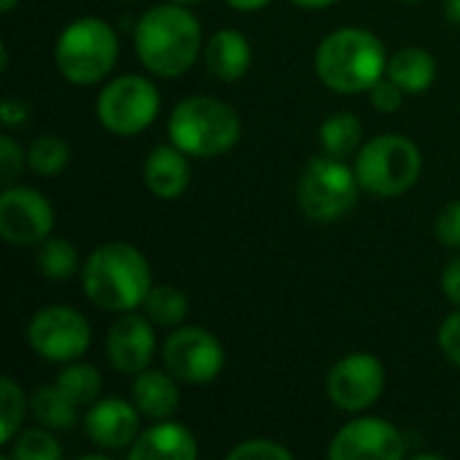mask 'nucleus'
Here are the masks:
<instances>
[{
	"label": "nucleus",
	"mask_w": 460,
	"mask_h": 460,
	"mask_svg": "<svg viewBox=\"0 0 460 460\" xmlns=\"http://www.w3.org/2000/svg\"><path fill=\"white\" fill-rule=\"evenodd\" d=\"M84 294L108 313H132L143 307L151 291V270L146 256L121 240L97 245L81 270Z\"/></svg>",
	"instance_id": "f257e3e1"
},
{
	"label": "nucleus",
	"mask_w": 460,
	"mask_h": 460,
	"mask_svg": "<svg viewBox=\"0 0 460 460\" xmlns=\"http://www.w3.org/2000/svg\"><path fill=\"white\" fill-rule=\"evenodd\" d=\"M199 43L202 30L197 16L178 3L154 5L140 16L135 30V49L140 62L162 78L186 73L199 54Z\"/></svg>",
	"instance_id": "f03ea898"
},
{
	"label": "nucleus",
	"mask_w": 460,
	"mask_h": 460,
	"mask_svg": "<svg viewBox=\"0 0 460 460\" xmlns=\"http://www.w3.org/2000/svg\"><path fill=\"white\" fill-rule=\"evenodd\" d=\"M388 59L377 35L361 27H342L326 35L315 51L318 78L342 94L369 92L385 73Z\"/></svg>",
	"instance_id": "7ed1b4c3"
},
{
	"label": "nucleus",
	"mask_w": 460,
	"mask_h": 460,
	"mask_svg": "<svg viewBox=\"0 0 460 460\" xmlns=\"http://www.w3.org/2000/svg\"><path fill=\"white\" fill-rule=\"evenodd\" d=\"M167 132L172 146H178L186 156L208 159L234 148L243 127L232 105L208 94H197L172 108Z\"/></svg>",
	"instance_id": "20e7f679"
},
{
	"label": "nucleus",
	"mask_w": 460,
	"mask_h": 460,
	"mask_svg": "<svg viewBox=\"0 0 460 460\" xmlns=\"http://www.w3.org/2000/svg\"><path fill=\"white\" fill-rule=\"evenodd\" d=\"M119 57V38L111 24L94 16L70 22L54 46L57 70L78 86L102 81Z\"/></svg>",
	"instance_id": "39448f33"
},
{
	"label": "nucleus",
	"mask_w": 460,
	"mask_h": 460,
	"mask_svg": "<svg viewBox=\"0 0 460 460\" xmlns=\"http://www.w3.org/2000/svg\"><path fill=\"white\" fill-rule=\"evenodd\" d=\"M423 170L418 146L402 135L372 137L356 159V175L361 189L377 197H399L410 191Z\"/></svg>",
	"instance_id": "423d86ee"
},
{
	"label": "nucleus",
	"mask_w": 460,
	"mask_h": 460,
	"mask_svg": "<svg viewBox=\"0 0 460 460\" xmlns=\"http://www.w3.org/2000/svg\"><path fill=\"white\" fill-rule=\"evenodd\" d=\"M358 189L361 183L356 170H350L342 159L326 154V159L315 156L305 167L296 186V202L307 218L318 224H329L353 210L358 199Z\"/></svg>",
	"instance_id": "0eeeda50"
},
{
	"label": "nucleus",
	"mask_w": 460,
	"mask_h": 460,
	"mask_svg": "<svg viewBox=\"0 0 460 460\" xmlns=\"http://www.w3.org/2000/svg\"><path fill=\"white\" fill-rule=\"evenodd\" d=\"M159 113V92L143 75H119L97 97L100 124L121 137L137 135Z\"/></svg>",
	"instance_id": "6e6552de"
},
{
	"label": "nucleus",
	"mask_w": 460,
	"mask_h": 460,
	"mask_svg": "<svg viewBox=\"0 0 460 460\" xmlns=\"http://www.w3.org/2000/svg\"><path fill=\"white\" fill-rule=\"evenodd\" d=\"M27 340L40 358L54 364H67L86 353L92 342V329L78 310L65 305H51L32 315L27 326Z\"/></svg>",
	"instance_id": "1a4fd4ad"
},
{
	"label": "nucleus",
	"mask_w": 460,
	"mask_h": 460,
	"mask_svg": "<svg viewBox=\"0 0 460 460\" xmlns=\"http://www.w3.org/2000/svg\"><path fill=\"white\" fill-rule=\"evenodd\" d=\"M167 372L189 385L213 383L224 369V345L202 326L175 329L162 348Z\"/></svg>",
	"instance_id": "9d476101"
},
{
	"label": "nucleus",
	"mask_w": 460,
	"mask_h": 460,
	"mask_svg": "<svg viewBox=\"0 0 460 460\" xmlns=\"http://www.w3.org/2000/svg\"><path fill=\"white\" fill-rule=\"evenodd\" d=\"M385 388V369L372 353H353L337 361L329 372L326 391L342 412L369 410Z\"/></svg>",
	"instance_id": "9b49d317"
},
{
	"label": "nucleus",
	"mask_w": 460,
	"mask_h": 460,
	"mask_svg": "<svg viewBox=\"0 0 460 460\" xmlns=\"http://www.w3.org/2000/svg\"><path fill=\"white\" fill-rule=\"evenodd\" d=\"M54 229L49 199L27 186H5L0 194V237L8 245H38Z\"/></svg>",
	"instance_id": "f8f14e48"
},
{
	"label": "nucleus",
	"mask_w": 460,
	"mask_h": 460,
	"mask_svg": "<svg viewBox=\"0 0 460 460\" xmlns=\"http://www.w3.org/2000/svg\"><path fill=\"white\" fill-rule=\"evenodd\" d=\"M404 453L407 437L396 426L377 418L345 423L329 445L332 460H399Z\"/></svg>",
	"instance_id": "ddd939ff"
},
{
	"label": "nucleus",
	"mask_w": 460,
	"mask_h": 460,
	"mask_svg": "<svg viewBox=\"0 0 460 460\" xmlns=\"http://www.w3.org/2000/svg\"><path fill=\"white\" fill-rule=\"evenodd\" d=\"M154 348L156 340L151 332V321L135 313H121L105 340V356L119 375L146 372L154 358Z\"/></svg>",
	"instance_id": "4468645a"
},
{
	"label": "nucleus",
	"mask_w": 460,
	"mask_h": 460,
	"mask_svg": "<svg viewBox=\"0 0 460 460\" xmlns=\"http://www.w3.org/2000/svg\"><path fill=\"white\" fill-rule=\"evenodd\" d=\"M137 407L121 402V399H102L94 402L86 412V434L94 447L100 450H121L129 447L137 439Z\"/></svg>",
	"instance_id": "2eb2a0df"
},
{
	"label": "nucleus",
	"mask_w": 460,
	"mask_h": 460,
	"mask_svg": "<svg viewBox=\"0 0 460 460\" xmlns=\"http://www.w3.org/2000/svg\"><path fill=\"white\" fill-rule=\"evenodd\" d=\"M197 439L186 426L159 420L148 431H143L132 447V460H194L197 458Z\"/></svg>",
	"instance_id": "dca6fc26"
},
{
	"label": "nucleus",
	"mask_w": 460,
	"mask_h": 460,
	"mask_svg": "<svg viewBox=\"0 0 460 460\" xmlns=\"http://www.w3.org/2000/svg\"><path fill=\"white\" fill-rule=\"evenodd\" d=\"M191 178L189 159L178 146H159L146 156L143 181L159 199H175L186 191Z\"/></svg>",
	"instance_id": "f3484780"
},
{
	"label": "nucleus",
	"mask_w": 460,
	"mask_h": 460,
	"mask_svg": "<svg viewBox=\"0 0 460 460\" xmlns=\"http://www.w3.org/2000/svg\"><path fill=\"white\" fill-rule=\"evenodd\" d=\"M205 65L210 75L221 81H240L251 67V43L243 32L226 27L218 30L205 49Z\"/></svg>",
	"instance_id": "a211bd4d"
},
{
	"label": "nucleus",
	"mask_w": 460,
	"mask_h": 460,
	"mask_svg": "<svg viewBox=\"0 0 460 460\" xmlns=\"http://www.w3.org/2000/svg\"><path fill=\"white\" fill-rule=\"evenodd\" d=\"M132 402L143 418H151V420L170 418L181 404L175 377L170 372H154V369L140 372L132 385Z\"/></svg>",
	"instance_id": "6ab92c4d"
},
{
	"label": "nucleus",
	"mask_w": 460,
	"mask_h": 460,
	"mask_svg": "<svg viewBox=\"0 0 460 460\" xmlns=\"http://www.w3.org/2000/svg\"><path fill=\"white\" fill-rule=\"evenodd\" d=\"M385 73L407 94H420L437 78V59L426 49H420V46H407V49H399L388 59Z\"/></svg>",
	"instance_id": "aec40b11"
},
{
	"label": "nucleus",
	"mask_w": 460,
	"mask_h": 460,
	"mask_svg": "<svg viewBox=\"0 0 460 460\" xmlns=\"http://www.w3.org/2000/svg\"><path fill=\"white\" fill-rule=\"evenodd\" d=\"M30 412L32 418L46 426V429H73L78 420V404L70 402L57 383L54 385H43L32 394L30 399Z\"/></svg>",
	"instance_id": "412c9836"
},
{
	"label": "nucleus",
	"mask_w": 460,
	"mask_h": 460,
	"mask_svg": "<svg viewBox=\"0 0 460 460\" xmlns=\"http://www.w3.org/2000/svg\"><path fill=\"white\" fill-rule=\"evenodd\" d=\"M321 148L334 159H348L361 146V121L353 113H332L318 132Z\"/></svg>",
	"instance_id": "4be33fe9"
},
{
	"label": "nucleus",
	"mask_w": 460,
	"mask_h": 460,
	"mask_svg": "<svg viewBox=\"0 0 460 460\" xmlns=\"http://www.w3.org/2000/svg\"><path fill=\"white\" fill-rule=\"evenodd\" d=\"M143 310L151 323L172 329V326H181L183 318L189 315V299L175 286H156L148 291Z\"/></svg>",
	"instance_id": "5701e85b"
},
{
	"label": "nucleus",
	"mask_w": 460,
	"mask_h": 460,
	"mask_svg": "<svg viewBox=\"0 0 460 460\" xmlns=\"http://www.w3.org/2000/svg\"><path fill=\"white\" fill-rule=\"evenodd\" d=\"M57 388L78 407H86V404L97 402V396L102 391V377H100L97 367H92V364H70V367H65V372H59Z\"/></svg>",
	"instance_id": "b1692460"
},
{
	"label": "nucleus",
	"mask_w": 460,
	"mask_h": 460,
	"mask_svg": "<svg viewBox=\"0 0 460 460\" xmlns=\"http://www.w3.org/2000/svg\"><path fill=\"white\" fill-rule=\"evenodd\" d=\"M38 270L51 280H67L78 270V253L70 240L46 237L38 248Z\"/></svg>",
	"instance_id": "393cba45"
},
{
	"label": "nucleus",
	"mask_w": 460,
	"mask_h": 460,
	"mask_svg": "<svg viewBox=\"0 0 460 460\" xmlns=\"http://www.w3.org/2000/svg\"><path fill=\"white\" fill-rule=\"evenodd\" d=\"M67 159H70V148L57 135H43L32 140L27 151V164L35 175H57L67 167Z\"/></svg>",
	"instance_id": "a878e982"
},
{
	"label": "nucleus",
	"mask_w": 460,
	"mask_h": 460,
	"mask_svg": "<svg viewBox=\"0 0 460 460\" xmlns=\"http://www.w3.org/2000/svg\"><path fill=\"white\" fill-rule=\"evenodd\" d=\"M22 418H24V394L11 377H3L0 380V445L16 437Z\"/></svg>",
	"instance_id": "bb28decb"
},
{
	"label": "nucleus",
	"mask_w": 460,
	"mask_h": 460,
	"mask_svg": "<svg viewBox=\"0 0 460 460\" xmlns=\"http://www.w3.org/2000/svg\"><path fill=\"white\" fill-rule=\"evenodd\" d=\"M62 456L59 442L43 431V429H32V431H22L19 437L11 439V458L16 460H57Z\"/></svg>",
	"instance_id": "cd10ccee"
},
{
	"label": "nucleus",
	"mask_w": 460,
	"mask_h": 460,
	"mask_svg": "<svg viewBox=\"0 0 460 460\" xmlns=\"http://www.w3.org/2000/svg\"><path fill=\"white\" fill-rule=\"evenodd\" d=\"M229 460H294V453L272 439H248L229 450Z\"/></svg>",
	"instance_id": "c85d7f7f"
},
{
	"label": "nucleus",
	"mask_w": 460,
	"mask_h": 460,
	"mask_svg": "<svg viewBox=\"0 0 460 460\" xmlns=\"http://www.w3.org/2000/svg\"><path fill=\"white\" fill-rule=\"evenodd\" d=\"M437 237L447 248H460V199L447 202L437 216Z\"/></svg>",
	"instance_id": "c756f323"
},
{
	"label": "nucleus",
	"mask_w": 460,
	"mask_h": 460,
	"mask_svg": "<svg viewBox=\"0 0 460 460\" xmlns=\"http://www.w3.org/2000/svg\"><path fill=\"white\" fill-rule=\"evenodd\" d=\"M404 89L399 84H394L391 78H380L372 89H369V97H372V105L380 111V113H396L404 102Z\"/></svg>",
	"instance_id": "7c9ffc66"
},
{
	"label": "nucleus",
	"mask_w": 460,
	"mask_h": 460,
	"mask_svg": "<svg viewBox=\"0 0 460 460\" xmlns=\"http://www.w3.org/2000/svg\"><path fill=\"white\" fill-rule=\"evenodd\" d=\"M22 167H24L22 148L8 135H3L0 137V178H3V186H13V181L19 178Z\"/></svg>",
	"instance_id": "2f4dec72"
},
{
	"label": "nucleus",
	"mask_w": 460,
	"mask_h": 460,
	"mask_svg": "<svg viewBox=\"0 0 460 460\" xmlns=\"http://www.w3.org/2000/svg\"><path fill=\"white\" fill-rule=\"evenodd\" d=\"M439 348H442L447 361L460 367V310L447 315L445 323L439 326Z\"/></svg>",
	"instance_id": "473e14b6"
},
{
	"label": "nucleus",
	"mask_w": 460,
	"mask_h": 460,
	"mask_svg": "<svg viewBox=\"0 0 460 460\" xmlns=\"http://www.w3.org/2000/svg\"><path fill=\"white\" fill-rule=\"evenodd\" d=\"M27 105L22 102V100H16V97H8V100H3V105H0V121L5 124V127H22L24 121H27Z\"/></svg>",
	"instance_id": "72a5a7b5"
},
{
	"label": "nucleus",
	"mask_w": 460,
	"mask_h": 460,
	"mask_svg": "<svg viewBox=\"0 0 460 460\" xmlns=\"http://www.w3.org/2000/svg\"><path fill=\"white\" fill-rule=\"evenodd\" d=\"M442 291H445V296H447L453 305H458L460 307V256H456V259L445 267Z\"/></svg>",
	"instance_id": "f704fd0d"
},
{
	"label": "nucleus",
	"mask_w": 460,
	"mask_h": 460,
	"mask_svg": "<svg viewBox=\"0 0 460 460\" xmlns=\"http://www.w3.org/2000/svg\"><path fill=\"white\" fill-rule=\"evenodd\" d=\"M226 3L237 11H259V8L270 5L272 0H226Z\"/></svg>",
	"instance_id": "c9c22d12"
},
{
	"label": "nucleus",
	"mask_w": 460,
	"mask_h": 460,
	"mask_svg": "<svg viewBox=\"0 0 460 460\" xmlns=\"http://www.w3.org/2000/svg\"><path fill=\"white\" fill-rule=\"evenodd\" d=\"M445 16L453 24H460V0H445Z\"/></svg>",
	"instance_id": "e433bc0d"
},
{
	"label": "nucleus",
	"mask_w": 460,
	"mask_h": 460,
	"mask_svg": "<svg viewBox=\"0 0 460 460\" xmlns=\"http://www.w3.org/2000/svg\"><path fill=\"white\" fill-rule=\"evenodd\" d=\"M294 3L302 5V8H326V5H332L337 0H294Z\"/></svg>",
	"instance_id": "4c0bfd02"
},
{
	"label": "nucleus",
	"mask_w": 460,
	"mask_h": 460,
	"mask_svg": "<svg viewBox=\"0 0 460 460\" xmlns=\"http://www.w3.org/2000/svg\"><path fill=\"white\" fill-rule=\"evenodd\" d=\"M13 5H16V0H0V11H3V13H11Z\"/></svg>",
	"instance_id": "58836bf2"
},
{
	"label": "nucleus",
	"mask_w": 460,
	"mask_h": 460,
	"mask_svg": "<svg viewBox=\"0 0 460 460\" xmlns=\"http://www.w3.org/2000/svg\"><path fill=\"white\" fill-rule=\"evenodd\" d=\"M172 3H197V0H172Z\"/></svg>",
	"instance_id": "ea45409f"
}]
</instances>
